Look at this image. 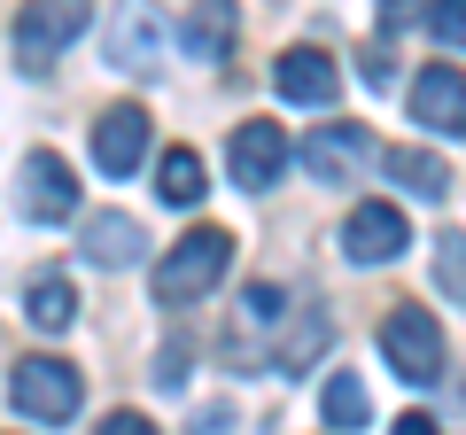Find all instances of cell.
<instances>
[{
	"instance_id": "obj_1",
	"label": "cell",
	"mask_w": 466,
	"mask_h": 435,
	"mask_svg": "<svg viewBox=\"0 0 466 435\" xmlns=\"http://www.w3.org/2000/svg\"><path fill=\"white\" fill-rule=\"evenodd\" d=\"M226 265H233V241L218 234V226H195L171 257H156V303H195V296H210V288L226 280Z\"/></svg>"
},
{
	"instance_id": "obj_2",
	"label": "cell",
	"mask_w": 466,
	"mask_h": 435,
	"mask_svg": "<svg viewBox=\"0 0 466 435\" xmlns=\"http://www.w3.org/2000/svg\"><path fill=\"white\" fill-rule=\"evenodd\" d=\"M381 358L404 381H435V373H443V327H435L420 303H397V311L381 319Z\"/></svg>"
},
{
	"instance_id": "obj_3",
	"label": "cell",
	"mask_w": 466,
	"mask_h": 435,
	"mask_svg": "<svg viewBox=\"0 0 466 435\" xmlns=\"http://www.w3.org/2000/svg\"><path fill=\"white\" fill-rule=\"evenodd\" d=\"M86 24H94V0H32V8H24V24H16L24 70H47L55 55L86 32Z\"/></svg>"
},
{
	"instance_id": "obj_4",
	"label": "cell",
	"mask_w": 466,
	"mask_h": 435,
	"mask_svg": "<svg viewBox=\"0 0 466 435\" xmlns=\"http://www.w3.org/2000/svg\"><path fill=\"white\" fill-rule=\"evenodd\" d=\"M8 397H16V412H32V420H70L78 412V366H63V358H24L16 366V381H8Z\"/></svg>"
},
{
	"instance_id": "obj_5",
	"label": "cell",
	"mask_w": 466,
	"mask_h": 435,
	"mask_svg": "<svg viewBox=\"0 0 466 435\" xmlns=\"http://www.w3.org/2000/svg\"><path fill=\"white\" fill-rule=\"evenodd\" d=\"M226 164H233V187H241V195H265V187H280V171H288V133L272 117H249L241 133H233Z\"/></svg>"
},
{
	"instance_id": "obj_6",
	"label": "cell",
	"mask_w": 466,
	"mask_h": 435,
	"mask_svg": "<svg viewBox=\"0 0 466 435\" xmlns=\"http://www.w3.org/2000/svg\"><path fill=\"white\" fill-rule=\"evenodd\" d=\"M156 47H164V24H156L148 0H109V39H101V55L116 70H148Z\"/></svg>"
},
{
	"instance_id": "obj_7",
	"label": "cell",
	"mask_w": 466,
	"mask_h": 435,
	"mask_svg": "<svg viewBox=\"0 0 466 435\" xmlns=\"http://www.w3.org/2000/svg\"><path fill=\"white\" fill-rule=\"evenodd\" d=\"M342 257L350 265H389V257H404V210L397 202H358L342 226Z\"/></svg>"
},
{
	"instance_id": "obj_8",
	"label": "cell",
	"mask_w": 466,
	"mask_h": 435,
	"mask_svg": "<svg viewBox=\"0 0 466 435\" xmlns=\"http://www.w3.org/2000/svg\"><path fill=\"white\" fill-rule=\"evenodd\" d=\"M366 156H373L366 125H319V133L303 140V164H311V179H319V187L358 179V164H366Z\"/></svg>"
},
{
	"instance_id": "obj_9",
	"label": "cell",
	"mask_w": 466,
	"mask_h": 435,
	"mask_svg": "<svg viewBox=\"0 0 466 435\" xmlns=\"http://www.w3.org/2000/svg\"><path fill=\"white\" fill-rule=\"evenodd\" d=\"M412 117L428 125V133H466V70L435 63L412 78Z\"/></svg>"
},
{
	"instance_id": "obj_10",
	"label": "cell",
	"mask_w": 466,
	"mask_h": 435,
	"mask_svg": "<svg viewBox=\"0 0 466 435\" xmlns=\"http://www.w3.org/2000/svg\"><path fill=\"white\" fill-rule=\"evenodd\" d=\"M140 156H148V117L125 101V109H109V117L94 125V164L109 171V179H133Z\"/></svg>"
},
{
	"instance_id": "obj_11",
	"label": "cell",
	"mask_w": 466,
	"mask_h": 435,
	"mask_svg": "<svg viewBox=\"0 0 466 435\" xmlns=\"http://www.w3.org/2000/svg\"><path fill=\"white\" fill-rule=\"evenodd\" d=\"M24 210H32L39 226H63V218L78 210V179H70V164H63V156H47V148H39L32 164H24Z\"/></svg>"
},
{
	"instance_id": "obj_12",
	"label": "cell",
	"mask_w": 466,
	"mask_h": 435,
	"mask_svg": "<svg viewBox=\"0 0 466 435\" xmlns=\"http://www.w3.org/2000/svg\"><path fill=\"white\" fill-rule=\"evenodd\" d=\"M272 86H280V101H334L342 94V63L319 47H288L272 63Z\"/></svg>"
},
{
	"instance_id": "obj_13",
	"label": "cell",
	"mask_w": 466,
	"mask_h": 435,
	"mask_svg": "<svg viewBox=\"0 0 466 435\" xmlns=\"http://www.w3.org/2000/svg\"><path fill=\"white\" fill-rule=\"evenodd\" d=\"M86 257H94V265H140V257H148V234H140L133 218L101 210L94 226H86Z\"/></svg>"
},
{
	"instance_id": "obj_14",
	"label": "cell",
	"mask_w": 466,
	"mask_h": 435,
	"mask_svg": "<svg viewBox=\"0 0 466 435\" xmlns=\"http://www.w3.org/2000/svg\"><path fill=\"white\" fill-rule=\"evenodd\" d=\"M187 55L195 63H226L233 55V0H202L187 16Z\"/></svg>"
},
{
	"instance_id": "obj_15",
	"label": "cell",
	"mask_w": 466,
	"mask_h": 435,
	"mask_svg": "<svg viewBox=\"0 0 466 435\" xmlns=\"http://www.w3.org/2000/svg\"><path fill=\"white\" fill-rule=\"evenodd\" d=\"M381 171L397 187H412V195H451V164H443V156H428V148H389Z\"/></svg>"
},
{
	"instance_id": "obj_16",
	"label": "cell",
	"mask_w": 466,
	"mask_h": 435,
	"mask_svg": "<svg viewBox=\"0 0 466 435\" xmlns=\"http://www.w3.org/2000/svg\"><path fill=\"white\" fill-rule=\"evenodd\" d=\"M24 311H32L39 335H63L70 319H78V288H70V280H32V288H24Z\"/></svg>"
},
{
	"instance_id": "obj_17",
	"label": "cell",
	"mask_w": 466,
	"mask_h": 435,
	"mask_svg": "<svg viewBox=\"0 0 466 435\" xmlns=\"http://www.w3.org/2000/svg\"><path fill=\"white\" fill-rule=\"evenodd\" d=\"M319 412H327V428H366L373 420V404H366V389H358V373H334L327 389H319Z\"/></svg>"
},
{
	"instance_id": "obj_18",
	"label": "cell",
	"mask_w": 466,
	"mask_h": 435,
	"mask_svg": "<svg viewBox=\"0 0 466 435\" xmlns=\"http://www.w3.org/2000/svg\"><path fill=\"white\" fill-rule=\"evenodd\" d=\"M156 195L179 202V210H187V202H202V156L195 148H171L164 164H156Z\"/></svg>"
},
{
	"instance_id": "obj_19",
	"label": "cell",
	"mask_w": 466,
	"mask_h": 435,
	"mask_svg": "<svg viewBox=\"0 0 466 435\" xmlns=\"http://www.w3.org/2000/svg\"><path fill=\"white\" fill-rule=\"evenodd\" d=\"M435 280H443L451 296H466V234H459V226L435 234Z\"/></svg>"
},
{
	"instance_id": "obj_20",
	"label": "cell",
	"mask_w": 466,
	"mask_h": 435,
	"mask_svg": "<svg viewBox=\"0 0 466 435\" xmlns=\"http://www.w3.org/2000/svg\"><path fill=\"white\" fill-rule=\"evenodd\" d=\"M319 350H327V319H296V342L280 350V373H303Z\"/></svg>"
},
{
	"instance_id": "obj_21",
	"label": "cell",
	"mask_w": 466,
	"mask_h": 435,
	"mask_svg": "<svg viewBox=\"0 0 466 435\" xmlns=\"http://www.w3.org/2000/svg\"><path fill=\"white\" fill-rule=\"evenodd\" d=\"M428 32L443 47H466V0H428Z\"/></svg>"
},
{
	"instance_id": "obj_22",
	"label": "cell",
	"mask_w": 466,
	"mask_h": 435,
	"mask_svg": "<svg viewBox=\"0 0 466 435\" xmlns=\"http://www.w3.org/2000/svg\"><path fill=\"white\" fill-rule=\"evenodd\" d=\"M179 373H187V342L171 335L164 350H156V389H179Z\"/></svg>"
},
{
	"instance_id": "obj_23",
	"label": "cell",
	"mask_w": 466,
	"mask_h": 435,
	"mask_svg": "<svg viewBox=\"0 0 466 435\" xmlns=\"http://www.w3.org/2000/svg\"><path fill=\"white\" fill-rule=\"evenodd\" d=\"M101 435H156V428L140 412H109V420H101Z\"/></svg>"
},
{
	"instance_id": "obj_24",
	"label": "cell",
	"mask_w": 466,
	"mask_h": 435,
	"mask_svg": "<svg viewBox=\"0 0 466 435\" xmlns=\"http://www.w3.org/2000/svg\"><path fill=\"white\" fill-rule=\"evenodd\" d=\"M195 435H233V412L218 404V412H195Z\"/></svg>"
},
{
	"instance_id": "obj_25",
	"label": "cell",
	"mask_w": 466,
	"mask_h": 435,
	"mask_svg": "<svg viewBox=\"0 0 466 435\" xmlns=\"http://www.w3.org/2000/svg\"><path fill=\"white\" fill-rule=\"evenodd\" d=\"M397 435H443V428H435L428 412H404V420H397Z\"/></svg>"
},
{
	"instance_id": "obj_26",
	"label": "cell",
	"mask_w": 466,
	"mask_h": 435,
	"mask_svg": "<svg viewBox=\"0 0 466 435\" xmlns=\"http://www.w3.org/2000/svg\"><path fill=\"white\" fill-rule=\"evenodd\" d=\"M381 16H389V32H397V24L412 16V0H381Z\"/></svg>"
}]
</instances>
